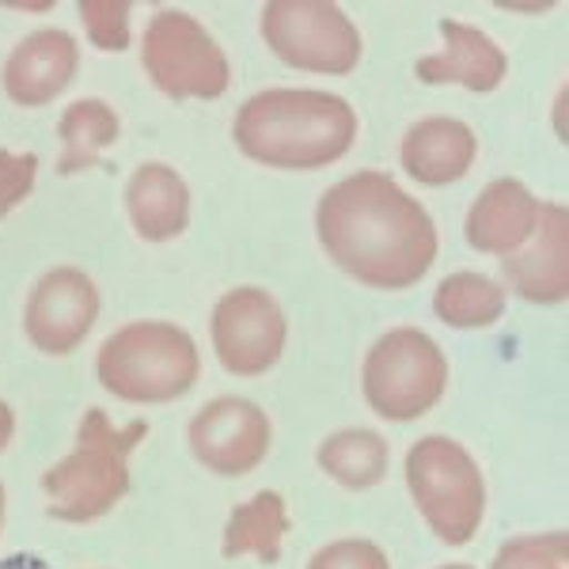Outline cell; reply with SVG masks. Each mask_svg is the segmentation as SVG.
Instances as JSON below:
<instances>
[{
	"instance_id": "24",
	"label": "cell",
	"mask_w": 569,
	"mask_h": 569,
	"mask_svg": "<svg viewBox=\"0 0 569 569\" xmlns=\"http://www.w3.org/2000/svg\"><path fill=\"white\" fill-rule=\"evenodd\" d=\"M308 569H391V562L372 539H335L311 555Z\"/></svg>"
},
{
	"instance_id": "15",
	"label": "cell",
	"mask_w": 569,
	"mask_h": 569,
	"mask_svg": "<svg viewBox=\"0 0 569 569\" xmlns=\"http://www.w3.org/2000/svg\"><path fill=\"white\" fill-rule=\"evenodd\" d=\"M479 137L460 118H421L402 137V171L426 187H452L471 171Z\"/></svg>"
},
{
	"instance_id": "23",
	"label": "cell",
	"mask_w": 569,
	"mask_h": 569,
	"mask_svg": "<svg viewBox=\"0 0 569 569\" xmlns=\"http://www.w3.org/2000/svg\"><path fill=\"white\" fill-rule=\"evenodd\" d=\"M80 20L88 39L107 53H118L130 46V0H80Z\"/></svg>"
},
{
	"instance_id": "4",
	"label": "cell",
	"mask_w": 569,
	"mask_h": 569,
	"mask_svg": "<svg viewBox=\"0 0 569 569\" xmlns=\"http://www.w3.org/2000/svg\"><path fill=\"white\" fill-rule=\"evenodd\" d=\"M194 338L163 319H137L107 338L96 357L99 383L126 402H176L198 383Z\"/></svg>"
},
{
	"instance_id": "3",
	"label": "cell",
	"mask_w": 569,
	"mask_h": 569,
	"mask_svg": "<svg viewBox=\"0 0 569 569\" xmlns=\"http://www.w3.org/2000/svg\"><path fill=\"white\" fill-rule=\"evenodd\" d=\"M149 437V421L114 426L107 410L91 407L80 418L77 448L42 475V493L53 520L91 525L130 493V456Z\"/></svg>"
},
{
	"instance_id": "1",
	"label": "cell",
	"mask_w": 569,
	"mask_h": 569,
	"mask_svg": "<svg viewBox=\"0 0 569 569\" xmlns=\"http://www.w3.org/2000/svg\"><path fill=\"white\" fill-rule=\"evenodd\" d=\"M316 236L346 278L369 289H410L437 262V224L383 171L335 182L316 206Z\"/></svg>"
},
{
	"instance_id": "14",
	"label": "cell",
	"mask_w": 569,
	"mask_h": 569,
	"mask_svg": "<svg viewBox=\"0 0 569 569\" xmlns=\"http://www.w3.org/2000/svg\"><path fill=\"white\" fill-rule=\"evenodd\" d=\"M440 53H426L415 66L421 84H460L467 91H493L509 72V58L486 31L460 20H440Z\"/></svg>"
},
{
	"instance_id": "28",
	"label": "cell",
	"mask_w": 569,
	"mask_h": 569,
	"mask_svg": "<svg viewBox=\"0 0 569 569\" xmlns=\"http://www.w3.org/2000/svg\"><path fill=\"white\" fill-rule=\"evenodd\" d=\"M0 528H4V486H0Z\"/></svg>"
},
{
	"instance_id": "9",
	"label": "cell",
	"mask_w": 569,
	"mask_h": 569,
	"mask_svg": "<svg viewBox=\"0 0 569 569\" xmlns=\"http://www.w3.org/2000/svg\"><path fill=\"white\" fill-rule=\"evenodd\" d=\"M213 350L217 361L232 376H262L281 361L289 323L284 311L273 300V292L259 284H240L228 289L213 308Z\"/></svg>"
},
{
	"instance_id": "13",
	"label": "cell",
	"mask_w": 569,
	"mask_h": 569,
	"mask_svg": "<svg viewBox=\"0 0 569 569\" xmlns=\"http://www.w3.org/2000/svg\"><path fill=\"white\" fill-rule=\"evenodd\" d=\"M80 69V46L69 31L58 27H42L31 31L27 39L16 42L8 53L0 84H4L8 99L20 107H46L61 96Z\"/></svg>"
},
{
	"instance_id": "7",
	"label": "cell",
	"mask_w": 569,
	"mask_h": 569,
	"mask_svg": "<svg viewBox=\"0 0 569 569\" xmlns=\"http://www.w3.org/2000/svg\"><path fill=\"white\" fill-rule=\"evenodd\" d=\"M141 66L168 99H220L232 69L220 42L182 8L156 12L141 39Z\"/></svg>"
},
{
	"instance_id": "26",
	"label": "cell",
	"mask_w": 569,
	"mask_h": 569,
	"mask_svg": "<svg viewBox=\"0 0 569 569\" xmlns=\"http://www.w3.org/2000/svg\"><path fill=\"white\" fill-rule=\"evenodd\" d=\"M12 433H16V415H12V407L0 399V452L12 445Z\"/></svg>"
},
{
	"instance_id": "29",
	"label": "cell",
	"mask_w": 569,
	"mask_h": 569,
	"mask_svg": "<svg viewBox=\"0 0 569 569\" xmlns=\"http://www.w3.org/2000/svg\"><path fill=\"white\" fill-rule=\"evenodd\" d=\"M440 569H475V566H440Z\"/></svg>"
},
{
	"instance_id": "6",
	"label": "cell",
	"mask_w": 569,
	"mask_h": 569,
	"mask_svg": "<svg viewBox=\"0 0 569 569\" xmlns=\"http://www.w3.org/2000/svg\"><path fill=\"white\" fill-rule=\"evenodd\" d=\"M448 388V357L418 327H395L365 357L361 391L383 421H418Z\"/></svg>"
},
{
	"instance_id": "27",
	"label": "cell",
	"mask_w": 569,
	"mask_h": 569,
	"mask_svg": "<svg viewBox=\"0 0 569 569\" xmlns=\"http://www.w3.org/2000/svg\"><path fill=\"white\" fill-rule=\"evenodd\" d=\"M0 569H50L42 558H31V555H12L8 562H0Z\"/></svg>"
},
{
	"instance_id": "20",
	"label": "cell",
	"mask_w": 569,
	"mask_h": 569,
	"mask_svg": "<svg viewBox=\"0 0 569 569\" xmlns=\"http://www.w3.org/2000/svg\"><path fill=\"white\" fill-rule=\"evenodd\" d=\"M316 463L346 490H372L388 479L391 452L376 429H338L319 445Z\"/></svg>"
},
{
	"instance_id": "17",
	"label": "cell",
	"mask_w": 569,
	"mask_h": 569,
	"mask_svg": "<svg viewBox=\"0 0 569 569\" xmlns=\"http://www.w3.org/2000/svg\"><path fill=\"white\" fill-rule=\"evenodd\" d=\"M126 213L141 240L171 243L190 224V190L168 163H141L126 182Z\"/></svg>"
},
{
	"instance_id": "10",
	"label": "cell",
	"mask_w": 569,
	"mask_h": 569,
	"mask_svg": "<svg viewBox=\"0 0 569 569\" xmlns=\"http://www.w3.org/2000/svg\"><path fill=\"white\" fill-rule=\"evenodd\" d=\"M190 452L220 479H243L266 460L273 426L259 402L220 395L190 418Z\"/></svg>"
},
{
	"instance_id": "11",
	"label": "cell",
	"mask_w": 569,
	"mask_h": 569,
	"mask_svg": "<svg viewBox=\"0 0 569 569\" xmlns=\"http://www.w3.org/2000/svg\"><path fill=\"white\" fill-rule=\"evenodd\" d=\"M99 319V289L77 266L42 273L23 305V330L46 357H69Z\"/></svg>"
},
{
	"instance_id": "21",
	"label": "cell",
	"mask_w": 569,
	"mask_h": 569,
	"mask_svg": "<svg viewBox=\"0 0 569 569\" xmlns=\"http://www.w3.org/2000/svg\"><path fill=\"white\" fill-rule=\"evenodd\" d=\"M433 311L440 323L456 330H482L505 316V289L486 273H448L433 292Z\"/></svg>"
},
{
	"instance_id": "12",
	"label": "cell",
	"mask_w": 569,
	"mask_h": 569,
	"mask_svg": "<svg viewBox=\"0 0 569 569\" xmlns=\"http://www.w3.org/2000/svg\"><path fill=\"white\" fill-rule=\"evenodd\" d=\"M505 281L528 305H566L569 297V213L558 201H539L536 232L520 251L501 259Z\"/></svg>"
},
{
	"instance_id": "25",
	"label": "cell",
	"mask_w": 569,
	"mask_h": 569,
	"mask_svg": "<svg viewBox=\"0 0 569 569\" xmlns=\"http://www.w3.org/2000/svg\"><path fill=\"white\" fill-rule=\"evenodd\" d=\"M34 179H39V156L0 149V220L31 194Z\"/></svg>"
},
{
	"instance_id": "5",
	"label": "cell",
	"mask_w": 569,
	"mask_h": 569,
	"mask_svg": "<svg viewBox=\"0 0 569 569\" xmlns=\"http://www.w3.org/2000/svg\"><path fill=\"white\" fill-rule=\"evenodd\" d=\"M407 486L445 547H467L486 517V479L460 440L421 437L407 452Z\"/></svg>"
},
{
	"instance_id": "18",
	"label": "cell",
	"mask_w": 569,
	"mask_h": 569,
	"mask_svg": "<svg viewBox=\"0 0 569 569\" xmlns=\"http://www.w3.org/2000/svg\"><path fill=\"white\" fill-rule=\"evenodd\" d=\"M289 505L278 490H259L251 501L236 505L224 525L220 555L224 558H259L262 566H273L281 558V543L289 536Z\"/></svg>"
},
{
	"instance_id": "2",
	"label": "cell",
	"mask_w": 569,
	"mask_h": 569,
	"mask_svg": "<svg viewBox=\"0 0 569 569\" xmlns=\"http://www.w3.org/2000/svg\"><path fill=\"white\" fill-rule=\"evenodd\" d=\"M232 141L247 160L278 171H319L357 141V114L335 91L270 88L236 110Z\"/></svg>"
},
{
	"instance_id": "16",
	"label": "cell",
	"mask_w": 569,
	"mask_h": 569,
	"mask_svg": "<svg viewBox=\"0 0 569 569\" xmlns=\"http://www.w3.org/2000/svg\"><path fill=\"white\" fill-rule=\"evenodd\" d=\"M539 201L517 179H493L479 190L471 213H467V243L482 254L509 259L536 232Z\"/></svg>"
},
{
	"instance_id": "8",
	"label": "cell",
	"mask_w": 569,
	"mask_h": 569,
	"mask_svg": "<svg viewBox=\"0 0 569 569\" xmlns=\"http://www.w3.org/2000/svg\"><path fill=\"white\" fill-rule=\"evenodd\" d=\"M259 27L273 58L292 69L346 77L361 66V31L342 8L327 0H270Z\"/></svg>"
},
{
	"instance_id": "22",
	"label": "cell",
	"mask_w": 569,
	"mask_h": 569,
	"mask_svg": "<svg viewBox=\"0 0 569 569\" xmlns=\"http://www.w3.org/2000/svg\"><path fill=\"white\" fill-rule=\"evenodd\" d=\"M569 539L566 531H550V536H520L509 539L490 569H566Z\"/></svg>"
},
{
	"instance_id": "19",
	"label": "cell",
	"mask_w": 569,
	"mask_h": 569,
	"mask_svg": "<svg viewBox=\"0 0 569 569\" xmlns=\"http://www.w3.org/2000/svg\"><path fill=\"white\" fill-rule=\"evenodd\" d=\"M118 133H122V118L103 99H77V103H69L58 122V176H77V171L99 163V156L118 141Z\"/></svg>"
}]
</instances>
